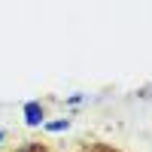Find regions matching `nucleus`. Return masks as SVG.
Returning a JSON list of instances; mask_svg holds the SVG:
<instances>
[{"label":"nucleus","mask_w":152,"mask_h":152,"mask_svg":"<svg viewBox=\"0 0 152 152\" xmlns=\"http://www.w3.org/2000/svg\"><path fill=\"white\" fill-rule=\"evenodd\" d=\"M0 137H3V131H0Z\"/></svg>","instance_id":"39448f33"},{"label":"nucleus","mask_w":152,"mask_h":152,"mask_svg":"<svg viewBox=\"0 0 152 152\" xmlns=\"http://www.w3.org/2000/svg\"><path fill=\"white\" fill-rule=\"evenodd\" d=\"M24 116H28L31 125H40L43 122V107L40 104H28V107H24Z\"/></svg>","instance_id":"7ed1b4c3"},{"label":"nucleus","mask_w":152,"mask_h":152,"mask_svg":"<svg viewBox=\"0 0 152 152\" xmlns=\"http://www.w3.org/2000/svg\"><path fill=\"white\" fill-rule=\"evenodd\" d=\"M12 152H52L49 143H40V140H24L21 146H15Z\"/></svg>","instance_id":"f03ea898"},{"label":"nucleus","mask_w":152,"mask_h":152,"mask_svg":"<svg viewBox=\"0 0 152 152\" xmlns=\"http://www.w3.org/2000/svg\"><path fill=\"white\" fill-rule=\"evenodd\" d=\"M67 125H70L67 119H64V122H55V125H49V131H61V128H67Z\"/></svg>","instance_id":"20e7f679"},{"label":"nucleus","mask_w":152,"mask_h":152,"mask_svg":"<svg viewBox=\"0 0 152 152\" xmlns=\"http://www.w3.org/2000/svg\"><path fill=\"white\" fill-rule=\"evenodd\" d=\"M73 152H122V149L113 143H104V140H79Z\"/></svg>","instance_id":"f257e3e1"}]
</instances>
